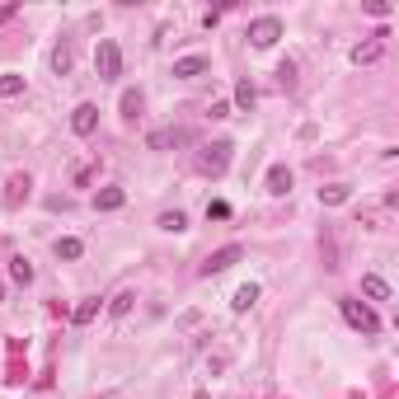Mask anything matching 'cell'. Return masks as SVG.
I'll return each mask as SVG.
<instances>
[{"mask_svg":"<svg viewBox=\"0 0 399 399\" xmlns=\"http://www.w3.org/2000/svg\"><path fill=\"white\" fill-rule=\"evenodd\" d=\"M230 155H235V146H230V141H212V146H202L197 169H202V174H212V179H221V174L230 169Z\"/></svg>","mask_w":399,"mask_h":399,"instance_id":"obj_1","label":"cell"},{"mask_svg":"<svg viewBox=\"0 0 399 399\" xmlns=\"http://www.w3.org/2000/svg\"><path fill=\"white\" fill-rule=\"evenodd\" d=\"M94 71H99V80L122 76V47H118L113 38H99V47H94Z\"/></svg>","mask_w":399,"mask_h":399,"instance_id":"obj_2","label":"cell"},{"mask_svg":"<svg viewBox=\"0 0 399 399\" xmlns=\"http://www.w3.org/2000/svg\"><path fill=\"white\" fill-rule=\"evenodd\" d=\"M338 310H343V319L357 329V334H380V319H376L362 301H347V296H343V301H338Z\"/></svg>","mask_w":399,"mask_h":399,"instance_id":"obj_3","label":"cell"},{"mask_svg":"<svg viewBox=\"0 0 399 399\" xmlns=\"http://www.w3.org/2000/svg\"><path fill=\"white\" fill-rule=\"evenodd\" d=\"M239 259H244V249H239V244H226V249H216V254H207V259H202V268H197V277H216V272L235 268Z\"/></svg>","mask_w":399,"mask_h":399,"instance_id":"obj_4","label":"cell"},{"mask_svg":"<svg viewBox=\"0 0 399 399\" xmlns=\"http://www.w3.org/2000/svg\"><path fill=\"white\" fill-rule=\"evenodd\" d=\"M277 38H282V19H272V14H263V19L249 24V43H254V47H272Z\"/></svg>","mask_w":399,"mask_h":399,"instance_id":"obj_5","label":"cell"},{"mask_svg":"<svg viewBox=\"0 0 399 399\" xmlns=\"http://www.w3.org/2000/svg\"><path fill=\"white\" fill-rule=\"evenodd\" d=\"M94 127H99V108L94 104H76V113H71V132L76 136H94Z\"/></svg>","mask_w":399,"mask_h":399,"instance_id":"obj_6","label":"cell"},{"mask_svg":"<svg viewBox=\"0 0 399 399\" xmlns=\"http://www.w3.org/2000/svg\"><path fill=\"white\" fill-rule=\"evenodd\" d=\"M380 52H385V43H380V38H367V43H357V47H352V66H376Z\"/></svg>","mask_w":399,"mask_h":399,"instance_id":"obj_7","label":"cell"},{"mask_svg":"<svg viewBox=\"0 0 399 399\" xmlns=\"http://www.w3.org/2000/svg\"><path fill=\"white\" fill-rule=\"evenodd\" d=\"M268 193H272V197H287V193H292V169H287V164H272V169H268Z\"/></svg>","mask_w":399,"mask_h":399,"instance_id":"obj_8","label":"cell"},{"mask_svg":"<svg viewBox=\"0 0 399 399\" xmlns=\"http://www.w3.org/2000/svg\"><path fill=\"white\" fill-rule=\"evenodd\" d=\"M174 76H179V80L207 76V56H179V61H174Z\"/></svg>","mask_w":399,"mask_h":399,"instance_id":"obj_9","label":"cell"},{"mask_svg":"<svg viewBox=\"0 0 399 399\" xmlns=\"http://www.w3.org/2000/svg\"><path fill=\"white\" fill-rule=\"evenodd\" d=\"M122 202H127L122 188H99V193H94V212H118Z\"/></svg>","mask_w":399,"mask_h":399,"instance_id":"obj_10","label":"cell"},{"mask_svg":"<svg viewBox=\"0 0 399 399\" xmlns=\"http://www.w3.org/2000/svg\"><path fill=\"white\" fill-rule=\"evenodd\" d=\"M362 296H371V301H390V282H385V277H376V272H367V277H362Z\"/></svg>","mask_w":399,"mask_h":399,"instance_id":"obj_11","label":"cell"},{"mask_svg":"<svg viewBox=\"0 0 399 399\" xmlns=\"http://www.w3.org/2000/svg\"><path fill=\"white\" fill-rule=\"evenodd\" d=\"M28 188H33V179H28V174H14V179H10V193H5V207H19L28 197Z\"/></svg>","mask_w":399,"mask_h":399,"instance_id":"obj_12","label":"cell"},{"mask_svg":"<svg viewBox=\"0 0 399 399\" xmlns=\"http://www.w3.org/2000/svg\"><path fill=\"white\" fill-rule=\"evenodd\" d=\"M347 197H352V188H347V184H329V188H319V202H324V207H343Z\"/></svg>","mask_w":399,"mask_h":399,"instance_id":"obj_13","label":"cell"},{"mask_svg":"<svg viewBox=\"0 0 399 399\" xmlns=\"http://www.w3.org/2000/svg\"><path fill=\"white\" fill-rule=\"evenodd\" d=\"M254 301H259V282H244V287L230 296V305H235L239 315H244V310H254Z\"/></svg>","mask_w":399,"mask_h":399,"instance_id":"obj_14","label":"cell"},{"mask_svg":"<svg viewBox=\"0 0 399 399\" xmlns=\"http://www.w3.org/2000/svg\"><path fill=\"white\" fill-rule=\"evenodd\" d=\"M254 104H259V89H254L249 80H239V85H235V108H239V113H249Z\"/></svg>","mask_w":399,"mask_h":399,"instance_id":"obj_15","label":"cell"},{"mask_svg":"<svg viewBox=\"0 0 399 399\" xmlns=\"http://www.w3.org/2000/svg\"><path fill=\"white\" fill-rule=\"evenodd\" d=\"M132 305H136V292H132V287H127V292H118V296H113V301H108V315H113V319H122V315H127V310H132Z\"/></svg>","mask_w":399,"mask_h":399,"instance_id":"obj_16","label":"cell"},{"mask_svg":"<svg viewBox=\"0 0 399 399\" xmlns=\"http://www.w3.org/2000/svg\"><path fill=\"white\" fill-rule=\"evenodd\" d=\"M10 277H14L19 287H28V282H33V263H28L24 254H14V259H10Z\"/></svg>","mask_w":399,"mask_h":399,"instance_id":"obj_17","label":"cell"},{"mask_svg":"<svg viewBox=\"0 0 399 399\" xmlns=\"http://www.w3.org/2000/svg\"><path fill=\"white\" fill-rule=\"evenodd\" d=\"M160 230H169V235H184V230H188V216H184V212H160Z\"/></svg>","mask_w":399,"mask_h":399,"instance_id":"obj_18","label":"cell"},{"mask_svg":"<svg viewBox=\"0 0 399 399\" xmlns=\"http://www.w3.org/2000/svg\"><path fill=\"white\" fill-rule=\"evenodd\" d=\"M80 254H85V244H80V239H56V259H66V263H76Z\"/></svg>","mask_w":399,"mask_h":399,"instance_id":"obj_19","label":"cell"},{"mask_svg":"<svg viewBox=\"0 0 399 399\" xmlns=\"http://www.w3.org/2000/svg\"><path fill=\"white\" fill-rule=\"evenodd\" d=\"M94 315H99V296H89V301H80V305H76V315H71V319H76V324H89V319H94Z\"/></svg>","mask_w":399,"mask_h":399,"instance_id":"obj_20","label":"cell"},{"mask_svg":"<svg viewBox=\"0 0 399 399\" xmlns=\"http://www.w3.org/2000/svg\"><path fill=\"white\" fill-rule=\"evenodd\" d=\"M24 94V76H0V99H14Z\"/></svg>","mask_w":399,"mask_h":399,"instance_id":"obj_21","label":"cell"},{"mask_svg":"<svg viewBox=\"0 0 399 399\" xmlns=\"http://www.w3.org/2000/svg\"><path fill=\"white\" fill-rule=\"evenodd\" d=\"M52 71H56V76H66V71H71V47H66V43H56V52H52Z\"/></svg>","mask_w":399,"mask_h":399,"instance_id":"obj_22","label":"cell"},{"mask_svg":"<svg viewBox=\"0 0 399 399\" xmlns=\"http://www.w3.org/2000/svg\"><path fill=\"white\" fill-rule=\"evenodd\" d=\"M141 113V89H122V118H136Z\"/></svg>","mask_w":399,"mask_h":399,"instance_id":"obj_23","label":"cell"},{"mask_svg":"<svg viewBox=\"0 0 399 399\" xmlns=\"http://www.w3.org/2000/svg\"><path fill=\"white\" fill-rule=\"evenodd\" d=\"M207 216H212V221H226V216H230V202H221V197L207 202Z\"/></svg>","mask_w":399,"mask_h":399,"instance_id":"obj_24","label":"cell"},{"mask_svg":"<svg viewBox=\"0 0 399 399\" xmlns=\"http://www.w3.org/2000/svg\"><path fill=\"white\" fill-rule=\"evenodd\" d=\"M277 80H282L287 89H292V85H296V66H292V61H282V66H277Z\"/></svg>","mask_w":399,"mask_h":399,"instance_id":"obj_25","label":"cell"},{"mask_svg":"<svg viewBox=\"0 0 399 399\" xmlns=\"http://www.w3.org/2000/svg\"><path fill=\"white\" fill-rule=\"evenodd\" d=\"M14 14H19V5H0V24H5V19H14Z\"/></svg>","mask_w":399,"mask_h":399,"instance_id":"obj_26","label":"cell"},{"mask_svg":"<svg viewBox=\"0 0 399 399\" xmlns=\"http://www.w3.org/2000/svg\"><path fill=\"white\" fill-rule=\"evenodd\" d=\"M0 301H5V282H0Z\"/></svg>","mask_w":399,"mask_h":399,"instance_id":"obj_27","label":"cell"}]
</instances>
